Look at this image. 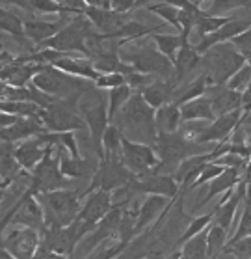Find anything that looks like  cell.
I'll use <instances>...</instances> for the list:
<instances>
[{"label": "cell", "mask_w": 251, "mask_h": 259, "mask_svg": "<svg viewBox=\"0 0 251 259\" xmlns=\"http://www.w3.org/2000/svg\"><path fill=\"white\" fill-rule=\"evenodd\" d=\"M155 110L140 92H134L130 99L125 103L117 116L112 119V123L119 127L123 135L134 142L143 144H155L157 142V123H155Z\"/></svg>", "instance_id": "obj_1"}, {"label": "cell", "mask_w": 251, "mask_h": 259, "mask_svg": "<svg viewBox=\"0 0 251 259\" xmlns=\"http://www.w3.org/2000/svg\"><path fill=\"white\" fill-rule=\"evenodd\" d=\"M119 58L134 67L136 71L155 75L158 78H170L173 75V62L166 58L157 49L151 35L127 41L119 47Z\"/></svg>", "instance_id": "obj_2"}, {"label": "cell", "mask_w": 251, "mask_h": 259, "mask_svg": "<svg viewBox=\"0 0 251 259\" xmlns=\"http://www.w3.org/2000/svg\"><path fill=\"white\" fill-rule=\"evenodd\" d=\"M155 151L158 155V164L151 168V171L157 174H171L177 170V166L181 164L186 157L199 153H209L212 147H207V144L188 140L184 136L175 131V133H160L157 136V142L153 144Z\"/></svg>", "instance_id": "obj_3"}, {"label": "cell", "mask_w": 251, "mask_h": 259, "mask_svg": "<svg viewBox=\"0 0 251 259\" xmlns=\"http://www.w3.org/2000/svg\"><path fill=\"white\" fill-rule=\"evenodd\" d=\"M39 200L43 217H45V228H65L76 218L82 207V192L75 189H56L48 192L35 194Z\"/></svg>", "instance_id": "obj_4"}, {"label": "cell", "mask_w": 251, "mask_h": 259, "mask_svg": "<svg viewBox=\"0 0 251 259\" xmlns=\"http://www.w3.org/2000/svg\"><path fill=\"white\" fill-rule=\"evenodd\" d=\"M244 54L238 53L231 41L218 43L211 47L205 54H201V73H203L209 86L227 84V80L245 64Z\"/></svg>", "instance_id": "obj_5"}, {"label": "cell", "mask_w": 251, "mask_h": 259, "mask_svg": "<svg viewBox=\"0 0 251 259\" xmlns=\"http://www.w3.org/2000/svg\"><path fill=\"white\" fill-rule=\"evenodd\" d=\"M86 92H76L69 97H60L54 103L41 108L39 118L47 131L62 133V131H86V121L80 114V99Z\"/></svg>", "instance_id": "obj_6"}, {"label": "cell", "mask_w": 251, "mask_h": 259, "mask_svg": "<svg viewBox=\"0 0 251 259\" xmlns=\"http://www.w3.org/2000/svg\"><path fill=\"white\" fill-rule=\"evenodd\" d=\"M93 32L95 26L91 24V21L84 13H78V15H73L67 21V24H64L53 37L43 41L37 49H54V51H62V53L88 56L86 41Z\"/></svg>", "instance_id": "obj_7"}, {"label": "cell", "mask_w": 251, "mask_h": 259, "mask_svg": "<svg viewBox=\"0 0 251 259\" xmlns=\"http://www.w3.org/2000/svg\"><path fill=\"white\" fill-rule=\"evenodd\" d=\"M73 179L65 177L60 171V147L48 144L47 153L37 162L34 170L30 171V185L28 190L32 194L48 192L56 189H67Z\"/></svg>", "instance_id": "obj_8"}, {"label": "cell", "mask_w": 251, "mask_h": 259, "mask_svg": "<svg viewBox=\"0 0 251 259\" xmlns=\"http://www.w3.org/2000/svg\"><path fill=\"white\" fill-rule=\"evenodd\" d=\"M32 84L43 90L45 94L54 95V97H69L76 92H89L93 86V80L69 75L65 71L58 69L51 64H45L43 69L32 78Z\"/></svg>", "instance_id": "obj_9"}, {"label": "cell", "mask_w": 251, "mask_h": 259, "mask_svg": "<svg viewBox=\"0 0 251 259\" xmlns=\"http://www.w3.org/2000/svg\"><path fill=\"white\" fill-rule=\"evenodd\" d=\"M134 174L123 164L121 159H99V164L95 168L89 187L86 190H82V198L89 192H93L97 189L103 190H116L123 185H127L132 181Z\"/></svg>", "instance_id": "obj_10"}, {"label": "cell", "mask_w": 251, "mask_h": 259, "mask_svg": "<svg viewBox=\"0 0 251 259\" xmlns=\"http://www.w3.org/2000/svg\"><path fill=\"white\" fill-rule=\"evenodd\" d=\"M39 246V231L26 226H12L2 237V248L12 259H32Z\"/></svg>", "instance_id": "obj_11"}, {"label": "cell", "mask_w": 251, "mask_h": 259, "mask_svg": "<svg viewBox=\"0 0 251 259\" xmlns=\"http://www.w3.org/2000/svg\"><path fill=\"white\" fill-rule=\"evenodd\" d=\"M121 162L129 168L134 176L143 174V171L151 170L158 164V155L151 144H143V142H134L121 136Z\"/></svg>", "instance_id": "obj_12"}, {"label": "cell", "mask_w": 251, "mask_h": 259, "mask_svg": "<svg viewBox=\"0 0 251 259\" xmlns=\"http://www.w3.org/2000/svg\"><path fill=\"white\" fill-rule=\"evenodd\" d=\"M129 187L134 194H160L166 198H175L181 190L171 174H157L151 170L134 176L132 181H129Z\"/></svg>", "instance_id": "obj_13"}, {"label": "cell", "mask_w": 251, "mask_h": 259, "mask_svg": "<svg viewBox=\"0 0 251 259\" xmlns=\"http://www.w3.org/2000/svg\"><path fill=\"white\" fill-rule=\"evenodd\" d=\"M80 114L89 131V140H91L93 155H97V159H103V136H105L106 127L110 125L108 106H106L105 101L99 99L93 105L80 106Z\"/></svg>", "instance_id": "obj_14"}, {"label": "cell", "mask_w": 251, "mask_h": 259, "mask_svg": "<svg viewBox=\"0 0 251 259\" xmlns=\"http://www.w3.org/2000/svg\"><path fill=\"white\" fill-rule=\"evenodd\" d=\"M112 205L114 203H112L110 190L97 189L84 196V201H82V207L80 211H78V214H76V218L82 220L84 224H88L89 228H95L101 218L110 211Z\"/></svg>", "instance_id": "obj_15"}, {"label": "cell", "mask_w": 251, "mask_h": 259, "mask_svg": "<svg viewBox=\"0 0 251 259\" xmlns=\"http://www.w3.org/2000/svg\"><path fill=\"white\" fill-rule=\"evenodd\" d=\"M10 226H26V228H34L37 231L45 228V217H43L41 203L35 198V194H32L28 189H24V192L21 194L19 207Z\"/></svg>", "instance_id": "obj_16"}, {"label": "cell", "mask_w": 251, "mask_h": 259, "mask_svg": "<svg viewBox=\"0 0 251 259\" xmlns=\"http://www.w3.org/2000/svg\"><path fill=\"white\" fill-rule=\"evenodd\" d=\"M245 192H247V181L240 179V183L233 189L231 196H229L225 201H220L216 207H214V218L212 222H216L223 228V230L229 231V235L233 233L234 228V214L238 212L240 205L244 203Z\"/></svg>", "instance_id": "obj_17"}, {"label": "cell", "mask_w": 251, "mask_h": 259, "mask_svg": "<svg viewBox=\"0 0 251 259\" xmlns=\"http://www.w3.org/2000/svg\"><path fill=\"white\" fill-rule=\"evenodd\" d=\"M242 121V110H233L227 114H220L205 127V131L199 135V144H218V142L229 140L236 125Z\"/></svg>", "instance_id": "obj_18"}, {"label": "cell", "mask_w": 251, "mask_h": 259, "mask_svg": "<svg viewBox=\"0 0 251 259\" xmlns=\"http://www.w3.org/2000/svg\"><path fill=\"white\" fill-rule=\"evenodd\" d=\"M251 26V19H234L231 17L225 24H222L218 30H214L212 34H207L203 35L199 43H195L193 47L197 51L199 54H205L211 47L218 45V43H223V41H231L234 35L242 34L244 30H247Z\"/></svg>", "instance_id": "obj_19"}, {"label": "cell", "mask_w": 251, "mask_h": 259, "mask_svg": "<svg viewBox=\"0 0 251 259\" xmlns=\"http://www.w3.org/2000/svg\"><path fill=\"white\" fill-rule=\"evenodd\" d=\"M71 17H73V15H58V21H43V19H37V17L23 19L24 35H26L30 41H32V45L37 49L43 41H47L48 37H53V35L64 26L65 21Z\"/></svg>", "instance_id": "obj_20"}, {"label": "cell", "mask_w": 251, "mask_h": 259, "mask_svg": "<svg viewBox=\"0 0 251 259\" xmlns=\"http://www.w3.org/2000/svg\"><path fill=\"white\" fill-rule=\"evenodd\" d=\"M182 37V35H181ZM201 67V54L195 51L192 43H190V37H182L181 49L177 53V58L173 62V77L179 80V84L186 82L188 78L192 77L195 69Z\"/></svg>", "instance_id": "obj_21"}, {"label": "cell", "mask_w": 251, "mask_h": 259, "mask_svg": "<svg viewBox=\"0 0 251 259\" xmlns=\"http://www.w3.org/2000/svg\"><path fill=\"white\" fill-rule=\"evenodd\" d=\"M84 15L91 21V24L95 26L97 32L101 34H114L116 30H119L123 24L127 23L130 19V13H121V12H116V10H101V8H91V6H86L84 10Z\"/></svg>", "instance_id": "obj_22"}, {"label": "cell", "mask_w": 251, "mask_h": 259, "mask_svg": "<svg viewBox=\"0 0 251 259\" xmlns=\"http://www.w3.org/2000/svg\"><path fill=\"white\" fill-rule=\"evenodd\" d=\"M45 125L39 118H30V116H19L12 125L8 127H2L0 129V140L6 142H23L26 138H32V136H37L41 133H45Z\"/></svg>", "instance_id": "obj_23"}, {"label": "cell", "mask_w": 251, "mask_h": 259, "mask_svg": "<svg viewBox=\"0 0 251 259\" xmlns=\"http://www.w3.org/2000/svg\"><path fill=\"white\" fill-rule=\"evenodd\" d=\"M171 201V198L160 194H145V200L141 201L138 207V217H136L134 224V237H138L141 231H145L149 226H153V222L157 220L162 211L168 207V203Z\"/></svg>", "instance_id": "obj_24"}, {"label": "cell", "mask_w": 251, "mask_h": 259, "mask_svg": "<svg viewBox=\"0 0 251 259\" xmlns=\"http://www.w3.org/2000/svg\"><path fill=\"white\" fill-rule=\"evenodd\" d=\"M48 144H45V140L41 138V135L32 136V138H26L23 142H17L15 144V159L21 164V168L26 171H32L37 166L43 155L47 153Z\"/></svg>", "instance_id": "obj_25"}, {"label": "cell", "mask_w": 251, "mask_h": 259, "mask_svg": "<svg viewBox=\"0 0 251 259\" xmlns=\"http://www.w3.org/2000/svg\"><path fill=\"white\" fill-rule=\"evenodd\" d=\"M205 95L211 99L212 110L216 116L227 114L233 110H240V101H242V92L231 90L227 84H218V86H209Z\"/></svg>", "instance_id": "obj_26"}, {"label": "cell", "mask_w": 251, "mask_h": 259, "mask_svg": "<svg viewBox=\"0 0 251 259\" xmlns=\"http://www.w3.org/2000/svg\"><path fill=\"white\" fill-rule=\"evenodd\" d=\"M179 88V80H177L173 75L170 78H155L149 86L141 90L140 94L143 95V99L153 106V108H158V106L166 105V103H171L173 97H175V92Z\"/></svg>", "instance_id": "obj_27"}, {"label": "cell", "mask_w": 251, "mask_h": 259, "mask_svg": "<svg viewBox=\"0 0 251 259\" xmlns=\"http://www.w3.org/2000/svg\"><path fill=\"white\" fill-rule=\"evenodd\" d=\"M240 179H242V171L236 170V168H225L220 176L214 177L211 183H207L209 190H207V194L195 203L193 211H197V209H201L203 205H207V203H209L211 200H214L216 196H222L223 192L234 189V187L240 183Z\"/></svg>", "instance_id": "obj_28"}, {"label": "cell", "mask_w": 251, "mask_h": 259, "mask_svg": "<svg viewBox=\"0 0 251 259\" xmlns=\"http://www.w3.org/2000/svg\"><path fill=\"white\" fill-rule=\"evenodd\" d=\"M54 67L69 73V75H75V77L86 78V80H95L101 73L95 69L93 62L88 56H82V54H65L62 58H58L54 64Z\"/></svg>", "instance_id": "obj_29"}, {"label": "cell", "mask_w": 251, "mask_h": 259, "mask_svg": "<svg viewBox=\"0 0 251 259\" xmlns=\"http://www.w3.org/2000/svg\"><path fill=\"white\" fill-rule=\"evenodd\" d=\"M97 164L93 166L91 160L84 159L82 155L80 157H73V155H69L65 151L64 147H60V171L65 177H69V179H80V177H86V176H93Z\"/></svg>", "instance_id": "obj_30"}, {"label": "cell", "mask_w": 251, "mask_h": 259, "mask_svg": "<svg viewBox=\"0 0 251 259\" xmlns=\"http://www.w3.org/2000/svg\"><path fill=\"white\" fill-rule=\"evenodd\" d=\"M2 6H17L28 13L39 15H73L56 0H0Z\"/></svg>", "instance_id": "obj_31"}, {"label": "cell", "mask_w": 251, "mask_h": 259, "mask_svg": "<svg viewBox=\"0 0 251 259\" xmlns=\"http://www.w3.org/2000/svg\"><path fill=\"white\" fill-rule=\"evenodd\" d=\"M0 32H6L15 39V41L21 45V47H26L28 51L34 53L35 47L32 45L28 37L24 35V28H23V19L17 17L13 12L6 10V8H0Z\"/></svg>", "instance_id": "obj_32"}, {"label": "cell", "mask_w": 251, "mask_h": 259, "mask_svg": "<svg viewBox=\"0 0 251 259\" xmlns=\"http://www.w3.org/2000/svg\"><path fill=\"white\" fill-rule=\"evenodd\" d=\"M164 24H160V26H147V24L140 23V21L129 19V21L123 24L119 30H116L114 34H108V35L103 34V35H105V37H112V39H119L123 45V43H127V41H134V39H140V37H147V35L157 34V32H160V30L164 28Z\"/></svg>", "instance_id": "obj_33"}, {"label": "cell", "mask_w": 251, "mask_h": 259, "mask_svg": "<svg viewBox=\"0 0 251 259\" xmlns=\"http://www.w3.org/2000/svg\"><path fill=\"white\" fill-rule=\"evenodd\" d=\"M155 123H157V133H175L179 131L182 123L181 118V106L177 103H166V105L158 106L155 110Z\"/></svg>", "instance_id": "obj_34"}, {"label": "cell", "mask_w": 251, "mask_h": 259, "mask_svg": "<svg viewBox=\"0 0 251 259\" xmlns=\"http://www.w3.org/2000/svg\"><path fill=\"white\" fill-rule=\"evenodd\" d=\"M181 106V118L182 121H190V119H205V121H212L216 118V114L212 110L211 99L207 95H199L195 99H190L182 103Z\"/></svg>", "instance_id": "obj_35"}, {"label": "cell", "mask_w": 251, "mask_h": 259, "mask_svg": "<svg viewBox=\"0 0 251 259\" xmlns=\"http://www.w3.org/2000/svg\"><path fill=\"white\" fill-rule=\"evenodd\" d=\"M209 228V226H207ZM207 228L203 231L195 233L188 241L181 244V248L175 252V257L182 259H205L207 257Z\"/></svg>", "instance_id": "obj_36"}, {"label": "cell", "mask_w": 251, "mask_h": 259, "mask_svg": "<svg viewBox=\"0 0 251 259\" xmlns=\"http://www.w3.org/2000/svg\"><path fill=\"white\" fill-rule=\"evenodd\" d=\"M229 241V231L223 230L216 222H211L207 228V257L222 255L223 248Z\"/></svg>", "instance_id": "obj_37"}, {"label": "cell", "mask_w": 251, "mask_h": 259, "mask_svg": "<svg viewBox=\"0 0 251 259\" xmlns=\"http://www.w3.org/2000/svg\"><path fill=\"white\" fill-rule=\"evenodd\" d=\"M121 136L116 123H110L106 127L103 136V159H121Z\"/></svg>", "instance_id": "obj_38"}, {"label": "cell", "mask_w": 251, "mask_h": 259, "mask_svg": "<svg viewBox=\"0 0 251 259\" xmlns=\"http://www.w3.org/2000/svg\"><path fill=\"white\" fill-rule=\"evenodd\" d=\"M132 94H134V92H132V88H130L127 82L121 84V86H116V88L108 90V105L106 106H108V118H110V123H112V119L117 116V112L125 106V103L130 99V95Z\"/></svg>", "instance_id": "obj_39"}, {"label": "cell", "mask_w": 251, "mask_h": 259, "mask_svg": "<svg viewBox=\"0 0 251 259\" xmlns=\"http://www.w3.org/2000/svg\"><path fill=\"white\" fill-rule=\"evenodd\" d=\"M151 39L155 41L157 49L164 54V56H166V58H170L171 62H175L177 53H179L181 43H182L181 34L171 35V34H160V32H157V34L151 35Z\"/></svg>", "instance_id": "obj_40"}, {"label": "cell", "mask_w": 251, "mask_h": 259, "mask_svg": "<svg viewBox=\"0 0 251 259\" xmlns=\"http://www.w3.org/2000/svg\"><path fill=\"white\" fill-rule=\"evenodd\" d=\"M145 10L158 15L166 24H171L177 32H181V24H179V12H181V8L166 4V2H151V4L145 6Z\"/></svg>", "instance_id": "obj_41"}, {"label": "cell", "mask_w": 251, "mask_h": 259, "mask_svg": "<svg viewBox=\"0 0 251 259\" xmlns=\"http://www.w3.org/2000/svg\"><path fill=\"white\" fill-rule=\"evenodd\" d=\"M231 17H218V15H209L207 10H205V15L197 19V23L193 26V32L199 35V37H203L207 34H212L214 30H218L222 24H225Z\"/></svg>", "instance_id": "obj_42"}, {"label": "cell", "mask_w": 251, "mask_h": 259, "mask_svg": "<svg viewBox=\"0 0 251 259\" xmlns=\"http://www.w3.org/2000/svg\"><path fill=\"white\" fill-rule=\"evenodd\" d=\"M212 218H214V211L207 212V214H201V217H192L190 218V222H188L186 230L182 231L181 239H179V242H177V246L181 248V244L184 241H188L190 237H193L195 233H199V231H203L207 226L212 222Z\"/></svg>", "instance_id": "obj_43"}, {"label": "cell", "mask_w": 251, "mask_h": 259, "mask_svg": "<svg viewBox=\"0 0 251 259\" xmlns=\"http://www.w3.org/2000/svg\"><path fill=\"white\" fill-rule=\"evenodd\" d=\"M223 170H225V168H223L222 164H218V162H214V160H207V162L201 166V170H199L197 177L193 179L190 190L199 189V187H203V185H207V183H211L212 179L220 176Z\"/></svg>", "instance_id": "obj_44"}, {"label": "cell", "mask_w": 251, "mask_h": 259, "mask_svg": "<svg viewBox=\"0 0 251 259\" xmlns=\"http://www.w3.org/2000/svg\"><path fill=\"white\" fill-rule=\"evenodd\" d=\"M251 0H212L211 8L207 10L209 15H218V17H225V13L238 10V8H249Z\"/></svg>", "instance_id": "obj_45"}, {"label": "cell", "mask_w": 251, "mask_h": 259, "mask_svg": "<svg viewBox=\"0 0 251 259\" xmlns=\"http://www.w3.org/2000/svg\"><path fill=\"white\" fill-rule=\"evenodd\" d=\"M222 255H234L238 259H251V235L236 239L225 244Z\"/></svg>", "instance_id": "obj_46"}, {"label": "cell", "mask_w": 251, "mask_h": 259, "mask_svg": "<svg viewBox=\"0 0 251 259\" xmlns=\"http://www.w3.org/2000/svg\"><path fill=\"white\" fill-rule=\"evenodd\" d=\"M249 82H251V62H245L233 77L229 78L227 86L231 90H236V92H244L245 88H249Z\"/></svg>", "instance_id": "obj_47"}, {"label": "cell", "mask_w": 251, "mask_h": 259, "mask_svg": "<svg viewBox=\"0 0 251 259\" xmlns=\"http://www.w3.org/2000/svg\"><path fill=\"white\" fill-rule=\"evenodd\" d=\"M155 75H147V73H141V71H136L132 69L130 73H127L125 75V82L129 84L130 88H132V92H141V90L145 88V86H149V84L155 80Z\"/></svg>", "instance_id": "obj_48"}, {"label": "cell", "mask_w": 251, "mask_h": 259, "mask_svg": "<svg viewBox=\"0 0 251 259\" xmlns=\"http://www.w3.org/2000/svg\"><path fill=\"white\" fill-rule=\"evenodd\" d=\"M125 84V75L123 73H101L93 80V86L97 90H112L116 86Z\"/></svg>", "instance_id": "obj_49"}, {"label": "cell", "mask_w": 251, "mask_h": 259, "mask_svg": "<svg viewBox=\"0 0 251 259\" xmlns=\"http://www.w3.org/2000/svg\"><path fill=\"white\" fill-rule=\"evenodd\" d=\"M231 43H233L234 47L238 49V53L244 54L245 60H247V56L251 54V26L247 30H244L242 34L234 35L233 39H231Z\"/></svg>", "instance_id": "obj_50"}, {"label": "cell", "mask_w": 251, "mask_h": 259, "mask_svg": "<svg viewBox=\"0 0 251 259\" xmlns=\"http://www.w3.org/2000/svg\"><path fill=\"white\" fill-rule=\"evenodd\" d=\"M112 10L121 13H132L134 10V0H112Z\"/></svg>", "instance_id": "obj_51"}, {"label": "cell", "mask_w": 251, "mask_h": 259, "mask_svg": "<svg viewBox=\"0 0 251 259\" xmlns=\"http://www.w3.org/2000/svg\"><path fill=\"white\" fill-rule=\"evenodd\" d=\"M86 6L91 8H101V10H110L112 8V0H84Z\"/></svg>", "instance_id": "obj_52"}, {"label": "cell", "mask_w": 251, "mask_h": 259, "mask_svg": "<svg viewBox=\"0 0 251 259\" xmlns=\"http://www.w3.org/2000/svg\"><path fill=\"white\" fill-rule=\"evenodd\" d=\"M242 179L247 181V183H251V159L245 162L244 170H242Z\"/></svg>", "instance_id": "obj_53"}, {"label": "cell", "mask_w": 251, "mask_h": 259, "mask_svg": "<svg viewBox=\"0 0 251 259\" xmlns=\"http://www.w3.org/2000/svg\"><path fill=\"white\" fill-rule=\"evenodd\" d=\"M155 0H134V10H140V8H145L147 4H151Z\"/></svg>", "instance_id": "obj_54"}, {"label": "cell", "mask_w": 251, "mask_h": 259, "mask_svg": "<svg viewBox=\"0 0 251 259\" xmlns=\"http://www.w3.org/2000/svg\"><path fill=\"white\" fill-rule=\"evenodd\" d=\"M4 198H6V190L0 189V205H2V201H4Z\"/></svg>", "instance_id": "obj_55"}, {"label": "cell", "mask_w": 251, "mask_h": 259, "mask_svg": "<svg viewBox=\"0 0 251 259\" xmlns=\"http://www.w3.org/2000/svg\"><path fill=\"white\" fill-rule=\"evenodd\" d=\"M0 189H4V190H8V187H6V185H4V181H2V179H0Z\"/></svg>", "instance_id": "obj_56"}, {"label": "cell", "mask_w": 251, "mask_h": 259, "mask_svg": "<svg viewBox=\"0 0 251 259\" xmlns=\"http://www.w3.org/2000/svg\"><path fill=\"white\" fill-rule=\"evenodd\" d=\"M0 51H2V41H0Z\"/></svg>", "instance_id": "obj_57"}, {"label": "cell", "mask_w": 251, "mask_h": 259, "mask_svg": "<svg viewBox=\"0 0 251 259\" xmlns=\"http://www.w3.org/2000/svg\"><path fill=\"white\" fill-rule=\"evenodd\" d=\"M197 2H199V4H201V2H205V0H197Z\"/></svg>", "instance_id": "obj_58"}]
</instances>
